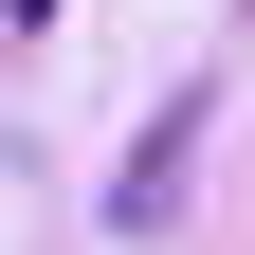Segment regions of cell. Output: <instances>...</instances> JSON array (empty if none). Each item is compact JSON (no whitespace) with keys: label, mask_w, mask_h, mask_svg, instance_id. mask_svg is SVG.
<instances>
[{"label":"cell","mask_w":255,"mask_h":255,"mask_svg":"<svg viewBox=\"0 0 255 255\" xmlns=\"http://www.w3.org/2000/svg\"><path fill=\"white\" fill-rule=\"evenodd\" d=\"M0 18H55V0H0Z\"/></svg>","instance_id":"6da1fadb"}]
</instances>
